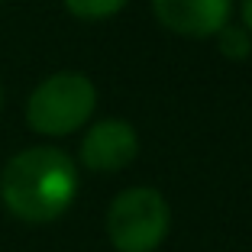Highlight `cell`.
<instances>
[{
  "label": "cell",
  "mask_w": 252,
  "mask_h": 252,
  "mask_svg": "<svg viewBox=\"0 0 252 252\" xmlns=\"http://www.w3.org/2000/svg\"><path fill=\"white\" fill-rule=\"evenodd\" d=\"M0 107H3V91H0Z\"/></svg>",
  "instance_id": "obj_9"
},
{
  "label": "cell",
  "mask_w": 252,
  "mask_h": 252,
  "mask_svg": "<svg viewBox=\"0 0 252 252\" xmlns=\"http://www.w3.org/2000/svg\"><path fill=\"white\" fill-rule=\"evenodd\" d=\"M233 0H152V13L165 30L188 39H207L230 23Z\"/></svg>",
  "instance_id": "obj_5"
},
{
  "label": "cell",
  "mask_w": 252,
  "mask_h": 252,
  "mask_svg": "<svg viewBox=\"0 0 252 252\" xmlns=\"http://www.w3.org/2000/svg\"><path fill=\"white\" fill-rule=\"evenodd\" d=\"M62 3L78 20H107V16H117L129 0H62Z\"/></svg>",
  "instance_id": "obj_6"
},
{
  "label": "cell",
  "mask_w": 252,
  "mask_h": 252,
  "mask_svg": "<svg viewBox=\"0 0 252 252\" xmlns=\"http://www.w3.org/2000/svg\"><path fill=\"white\" fill-rule=\"evenodd\" d=\"M217 42H220V52L226 55V59H246V55L252 52V42H249V32L243 30V26H223L220 32H217Z\"/></svg>",
  "instance_id": "obj_7"
},
{
  "label": "cell",
  "mask_w": 252,
  "mask_h": 252,
  "mask_svg": "<svg viewBox=\"0 0 252 252\" xmlns=\"http://www.w3.org/2000/svg\"><path fill=\"white\" fill-rule=\"evenodd\" d=\"M243 30L252 32V0H243Z\"/></svg>",
  "instance_id": "obj_8"
},
{
  "label": "cell",
  "mask_w": 252,
  "mask_h": 252,
  "mask_svg": "<svg viewBox=\"0 0 252 252\" xmlns=\"http://www.w3.org/2000/svg\"><path fill=\"white\" fill-rule=\"evenodd\" d=\"M171 210L156 188H126L110 200L107 236L117 252H156L168 236Z\"/></svg>",
  "instance_id": "obj_3"
},
{
  "label": "cell",
  "mask_w": 252,
  "mask_h": 252,
  "mask_svg": "<svg viewBox=\"0 0 252 252\" xmlns=\"http://www.w3.org/2000/svg\"><path fill=\"white\" fill-rule=\"evenodd\" d=\"M97 88L81 71L49 74L26 100V123L39 136H71L91 120Z\"/></svg>",
  "instance_id": "obj_2"
},
{
  "label": "cell",
  "mask_w": 252,
  "mask_h": 252,
  "mask_svg": "<svg viewBox=\"0 0 252 252\" xmlns=\"http://www.w3.org/2000/svg\"><path fill=\"white\" fill-rule=\"evenodd\" d=\"M139 136L129 120H100L81 139V162L91 171H120L136 158Z\"/></svg>",
  "instance_id": "obj_4"
},
{
  "label": "cell",
  "mask_w": 252,
  "mask_h": 252,
  "mask_svg": "<svg viewBox=\"0 0 252 252\" xmlns=\"http://www.w3.org/2000/svg\"><path fill=\"white\" fill-rule=\"evenodd\" d=\"M78 194V168L55 146L23 149L0 171V200L23 223H52Z\"/></svg>",
  "instance_id": "obj_1"
}]
</instances>
